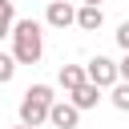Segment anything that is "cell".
I'll use <instances>...</instances> for the list:
<instances>
[{"label": "cell", "mask_w": 129, "mask_h": 129, "mask_svg": "<svg viewBox=\"0 0 129 129\" xmlns=\"http://www.w3.org/2000/svg\"><path fill=\"white\" fill-rule=\"evenodd\" d=\"M8 36H12V60L16 64H36L44 56V32H40V24L32 16L12 20V32Z\"/></svg>", "instance_id": "obj_1"}, {"label": "cell", "mask_w": 129, "mask_h": 129, "mask_svg": "<svg viewBox=\"0 0 129 129\" xmlns=\"http://www.w3.org/2000/svg\"><path fill=\"white\" fill-rule=\"evenodd\" d=\"M52 101H56V97H52V85H28L24 97H20V125L40 129V125L48 121V105H52Z\"/></svg>", "instance_id": "obj_2"}, {"label": "cell", "mask_w": 129, "mask_h": 129, "mask_svg": "<svg viewBox=\"0 0 129 129\" xmlns=\"http://www.w3.org/2000/svg\"><path fill=\"white\" fill-rule=\"evenodd\" d=\"M85 81H93L97 89H113L117 85V60H109V56H93L89 64H85Z\"/></svg>", "instance_id": "obj_3"}, {"label": "cell", "mask_w": 129, "mask_h": 129, "mask_svg": "<svg viewBox=\"0 0 129 129\" xmlns=\"http://www.w3.org/2000/svg\"><path fill=\"white\" fill-rule=\"evenodd\" d=\"M48 125H52V129H77V125H81V109H77L73 101H60V97H56V101L48 105Z\"/></svg>", "instance_id": "obj_4"}, {"label": "cell", "mask_w": 129, "mask_h": 129, "mask_svg": "<svg viewBox=\"0 0 129 129\" xmlns=\"http://www.w3.org/2000/svg\"><path fill=\"white\" fill-rule=\"evenodd\" d=\"M44 24H52V28H73V24H77V8H73L69 0H48Z\"/></svg>", "instance_id": "obj_5"}, {"label": "cell", "mask_w": 129, "mask_h": 129, "mask_svg": "<svg viewBox=\"0 0 129 129\" xmlns=\"http://www.w3.org/2000/svg\"><path fill=\"white\" fill-rule=\"evenodd\" d=\"M69 101H73L81 113H85V109H97V101H101V89H97L93 81H81V85L69 93Z\"/></svg>", "instance_id": "obj_6"}, {"label": "cell", "mask_w": 129, "mask_h": 129, "mask_svg": "<svg viewBox=\"0 0 129 129\" xmlns=\"http://www.w3.org/2000/svg\"><path fill=\"white\" fill-rule=\"evenodd\" d=\"M105 24V12H101V4H81L77 8V28H85V32H97Z\"/></svg>", "instance_id": "obj_7"}, {"label": "cell", "mask_w": 129, "mask_h": 129, "mask_svg": "<svg viewBox=\"0 0 129 129\" xmlns=\"http://www.w3.org/2000/svg\"><path fill=\"white\" fill-rule=\"evenodd\" d=\"M56 81H60V89H64V93H73V89L85 81V64H60Z\"/></svg>", "instance_id": "obj_8"}, {"label": "cell", "mask_w": 129, "mask_h": 129, "mask_svg": "<svg viewBox=\"0 0 129 129\" xmlns=\"http://www.w3.org/2000/svg\"><path fill=\"white\" fill-rule=\"evenodd\" d=\"M109 101H113V109H117V113H129V81H117V85H113V93H109Z\"/></svg>", "instance_id": "obj_9"}, {"label": "cell", "mask_w": 129, "mask_h": 129, "mask_svg": "<svg viewBox=\"0 0 129 129\" xmlns=\"http://www.w3.org/2000/svg\"><path fill=\"white\" fill-rule=\"evenodd\" d=\"M16 77V60H12V52H0V85H8Z\"/></svg>", "instance_id": "obj_10"}, {"label": "cell", "mask_w": 129, "mask_h": 129, "mask_svg": "<svg viewBox=\"0 0 129 129\" xmlns=\"http://www.w3.org/2000/svg\"><path fill=\"white\" fill-rule=\"evenodd\" d=\"M117 44H121V48H125V52H129V20H125V24H121V28H117Z\"/></svg>", "instance_id": "obj_11"}, {"label": "cell", "mask_w": 129, "mask_h": 129, "mask_svg": "<svg viewBox=\"0 0 129 129\" xmlns=\"http://www.w3.org/2000/svg\"><path fill=\"white\" fill-rule=\"evenodd\" d=\"M117 81H129V52L117 60Z\"/></svg>", "instance_id": "obj_12"}, {"label": "cell", "mask_w": 129, "mask_h": 129, "mask_svg": "<svg viewBox=\"0 0 129 129\" xmlns=\"http://www.w3.org/2000/svg\"><path fill=\"white\" fill-rule=\"evenodd\" d=\"M0 16H8V20H16V8H12V0H0Z\"/></svg>", "instance_id": "obj_13"}, {"label": "cell", "mask_w": 129, "mask_h": 129, "mask_svg": "<svg viewBox=\"0 0 129 129\" xmlns=\"http://www.w3.org/2000/svg\"><path fill=\"white\" fill-rule=\"evenodd\" d=\"M8 32H12V20H8V16H0V40H4Z\"/></svg>", "instance_id": "obj_14"}, {"label": "cell", "mask_w": 129, "mask_h": 129, "mask_svg": "<svg viewBox=\"0 0 129 129\" xmlns=\"http://www.w3.org/2000/svg\"><path fill=\"white\" fill-rule=\"evenodd\" d=\"M81 4H105V0H81Z\"/></svg>", "instance_id": "obj_15"}, {"label": "cell", "mask_w": 129, "mask_h": 129, "mask_svg": "<svg viewBox=\"0 0 129 129\" xmlns=\"http://www.w3.org/2000/svg\"><path fill=\"white\" fill-rule=\"evenodd\" d=\"M16 129H32V125H16Z\"/></svg>", "instance_id": "obj_16"}]
</instances>
